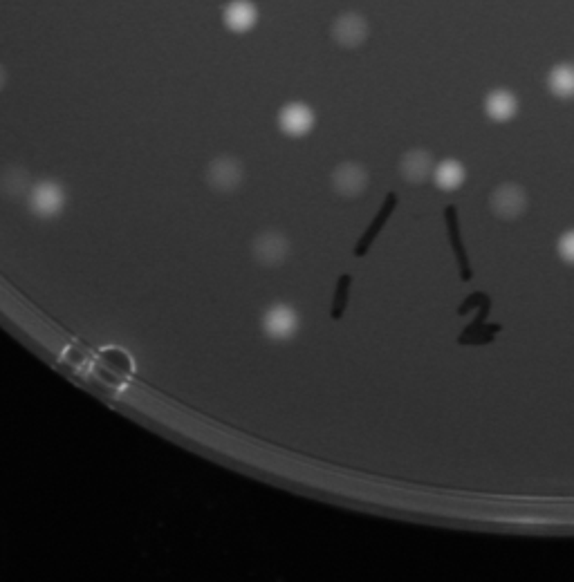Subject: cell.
I'll list each match as a JSON object with an SVG mask.
<instances>
[{
	"instance_id": "obj_1",
	"label": "cell",
	"mask_w": 574,
	"mask_h": 582,
	"mask_svg": "<svg viewBox=\"0 0 574 582\" xmlns=\"http://www.w3.org/2000/svg\"><path fill=\"white\" fill-rule=\"evenodd\" d=\"M492 207L498 215H501V218H518V215L523 213L525 207H527V197H525L523 188L507 184V186H501L494 193Z\"/></svg>"
},
{
	"instance_id": "obj_2",
	"label": "cell",
	"mask_w": 574,
	"mask_h": 582,
	"mask_svg": "<svg viewBox=\"0 0 574 582\" xmlns=\"http://www.w3.org/2000/svg\"><path fill=\"white\" fill-rule=\"evenodd\" d=\"M296 325H299V322H296V316L285 307H274L267 314V318H265V329H267L274 338L292 336Z\"/></svg>"
},
{
	"instance_id": "obj_3",
	"label": "cell",
	"mask_w": 574,
	"mask_h": 582,
	"mask_svg": "<svg viewBox=\"0 0 574 582\" xmlns=\"http://www.w3.org/2000/svg\"><path fill=\"white\" fill-rule=\"evenodd\" d=\"M431 168H433V159L429 153H424V150L409 153L402 161V172L409 181H424L431 175Z\"/></svg>"
},
{
	"instance_id": "obj_4",
	"label": "cell",
	"mask_w": 574,
	"mask_h": 582,
	"mask_svg": "<svg viewBox=\"0 0 574 582\" xmlns=\"http://www.w3.org/2000/svg\"><path fill=\"white\" fill-rule=\"evenodd\" d=\"M334 184L344 195H359L366 188V172L359 166H341L334 175Z\"/></svg>"
},
{
	"instance_id": "obj_5",
	"label": "cell",
	"mask_w": 574,
	"mask_h": 582,
	"mask_svg": "<svg viewBox=\"0 0 574 582\" xmlns=\"http://www.w3.org/2000/svg\"><path fill=\"white\" fill-rule=\"evenodd\" d=\"M31 207H34L36 213L41 215H54L59 213V209L63 207V195L54 188V186H38L34 191V197H31Z\"/></svg>"
},
{
	"instance_id": "obj_6",
	"label": "cell",
	"mask_w": 574,
	"mask_h": 582,
	"mask_svg": "<svg viewBox=\"0 0 574 582\" xmlns=\"http://www.w3.org/2000/svg\"><path fill=\"white\" fill-rule=\"evenodd\" d=\"M487 110H489V114H492V117H496V119H507V117L514 114L516 103H514V99L507 92H496L494 96H489Z\"/></svg>"
},
{
	"instance_id": "obj_7",
	"label": "cell",
	"mask_w": 574,
	"mask_h": 582,
	"mask_svg": "<svg viewBox=\"0 0 574 582\" xmlns=\"http://www.w3.org/2000/svg\"><path fill=\"white\" fill-rule=\"evenodd\" d=\"M283 253H285V244L281 238H276V235H267V238H263L258 242V258L263 262H270V264L279 262Z\"/></svg>"
},
{
	"instance_id": "obj_8",
	"label": "cell",
	"mask_w": 574,
	"mask_h": 582,
	"mask_svg": "<svg viewBox=\"0 0 574 582\" xmlns=\"http://www.w3.org/2000/svg\"><path fill=\"white\" fill-rule=\"evenodd\" d=\"M464 179V172L458 164H453V161H446V164L440 166L438 170V184L442 188H455L460 186Z\"/></svg>"
},
{
	"instance_id": "obj_9",
	"label": "cell",
	"mask_w": 574,
	"mask_h": 582,
	"mask_svg": "<svg viewBox=\"0 0 574 582\" xmlns=\"http://www.w3.org/2000/svg\"><path fill=\"white\" fill-rule=\"evenodd\" d=\"M211 179H214V184H218L220 188H231L238 184V170L233 168V164H229V161H220V164L214 168V172H211Z\"/></svg>"
},
{
	"instance_id": "obj_10",
	"label": "cell",
	"mask_w": 574,
	"mask_h": 582,
	"mask_svg": "<svg viewBox=\"0 0 574 582\" xmlns=\"http://www.w3.org/2000/svg\"><path fill=\"white\" fill-rule=\"evenodd\" d=\"M339 38L344 43H357L364 38V23L357 16H348L339 25Z\"/></svg>"
},
{
	"instance_id": "obj_11",
	"label": "cell",
	"mask_w": 574,
	"mask_h": 582,
	"mask_svg": "<svg viewBox=\"0 0 574 582\" xmlns=\"http://www.w3.org/2000/svg\"><path fill=\"white\" fill-rule=\"evenodd\" d=\"M552 88L559 94H574V70L559 68L552 74Z\"/></svg>"
},
{
	"instance_id": "obj_12",
	"label": "cell",
	"mask_w": 574,
	"mask_h": 582,
	"mask_svg": "<svg viewBox=\"0 0 574 582\" xmlns=\"http://www.w3.org/2000/svg\"><path fill=\"white\" fill-rule=\"evenodd\" d=\"M285 126L290 128L292 133H301L310 126V117H307V112L301 110V107H292L285 117Z\"/></svg>"
},
{
	"instance_id": "obj_13",
	"label": "cell",
	"mask_w": 574,
	"mask_h": 582,
	"mask_svg": "<svg viewBox=\"0 0 574 582\" xmlns=\"http://www.w3.org/2000/svg\"><path fill=\"white\" fill-rule=\"evenodd\" d=\"M561 253H563V258H568L570 262H574V233H568L566 238L561 240Z\"/></svg>"
}]
</instances>
